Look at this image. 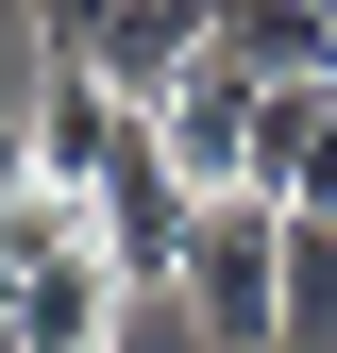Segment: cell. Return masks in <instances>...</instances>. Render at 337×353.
I'll list each match as a JSON object with an SVG mask.
<instances>
[{"label":"cell","mask_w":337,"mask_h":353,"mask_svg":"<svg viewBox=\"0 0 337 353\" xmlns=\"http://www.w3.org/2000/svg\"><path fill=\"white\" fill-rule=\"evenodd\" d=\"M168 303L202 320V353H287V202H202Z\"/></svg>","instance_id":"6da1fadb"},{"label":"cell","mask_w":337,"mask_h":353,"mask_svg":"<svg viewBox=\"0 0 337 353\" xmlns=\"http://www.w3.org/2000/svg\"><path fill=\"white\" fill-rule=\"evenodd\" d=\"M102 17H118V0H34V51H51V68H84V51H102Z\"/></svg>","instance_id":"8992f818"},{"label":"cell","mask_w":337,"mask_h":353,"mask_svg":"<svg viewBox=\"0 0 337 353\" xmlns=\"http://www.w3.org/2000/svg\"><path fill=\"white\" fill-rule=\"evenodd\" d=\"M220 68H253V84H337V17H320V0H220Z\"/></svg>","instance_id":"277c9868"},{"label":"cell","mask_w":337,"mask_h":353,"mask_svg":"<svg viewBox=\"0 0 337 353\" xmlns=\"http://www.w3.org/2000/svg\"><path fill=\"white\" fill-rule=\"evenodd\" d=\"M84 236L118 252V286H186V236H202V185L168 168V135L152 118H118V152H102V185H84Z\"/></svg>","instance_id":"7a4b0ae2"},{"label":"cell","mask_w":337,"mask_h":353,"mask_svg":"<svg viewBox=\"0 0 337 353\" xmlns=\"http://www.w3.org/2000/svg\"><path fill=\"white\" fill-rule=\"evenodd\" d=\"M287 353H337V219H287Z\"/></svg>","instance_id":"5b68a950"},{"label":"cell","mask_w":337,"mask_h":353,"mask_svg":"<svg viewBox=\"0 0 337 353\" xmlns=\"http://www.w3.org/2000/svg\"><path fill=\"white\" fill-rule=\"evenodd\" d=\"M135 118L168 135V168H186L202 202H253V118H270V84H253V68H220V51H202V68L168 84V101H135Z\"/></svg>","instance_id":"3957f363"}]
</instances>
